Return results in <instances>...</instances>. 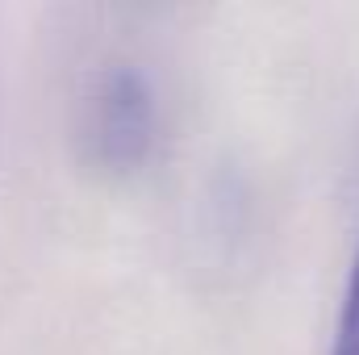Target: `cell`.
<instances>
[{
	"instance_id": "cell-1",
	"label": "cell",
	"mask_w": 359,
	"mask_h": 355,
	"mask_svg": "<svg viewBox=\"0 0 359 355\" xmlns=\"http://www.w3.org/2000/svg\"><path fill=\"white\" fill-rule=\"evenodd\" d=\"M151 126H155V113H151V92L142 84V76L126 72V67L113 72L92 100L96 155L113 168L138 163L151 147Z\"/></svg>"
},
{
	"instance_id": "cell-2",
	"label": "cell",
	"mask_w": 359,
	"mask_h": 355,
	"mask_svg": "<svg viewBox=\"0 0 359 355\" xmlns=\"http://www.w3.org/2000/svg\"><path fill=\"white\" fill-rule=\"evenodd\" d=\"M334 355H359V260H355V267H351V284H347V305H343Z\"/></svg>"
}]
</instances>
